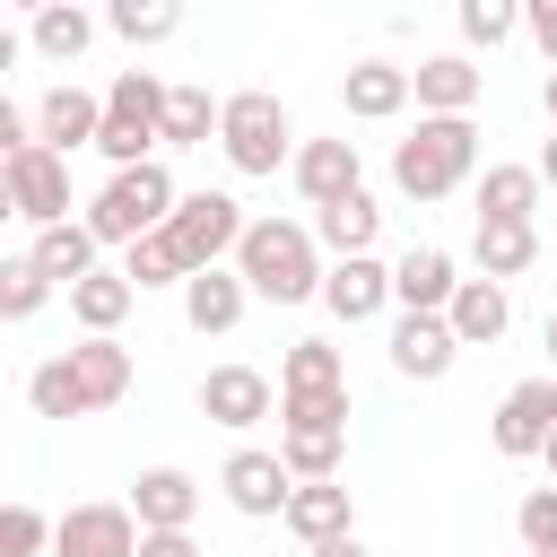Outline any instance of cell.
Returning <instances> with one entry per match:
<instances>
[{
  "mask_svg": "<svg viewBox=\"0 0 557 557\" xmlns=\"http://www.w3.org/2000/svg\"><path fill=\"white\" fill-rule=\"evenodd\" d=\"M226 261H235V278L261 305H313V287H322V244L296 218H244V235H235Z\"/></svg>",
  "mask_w": 557,
  "mask_h": 557,
  "instance_id": "1",
  "label": "cell"
},
{
  "mask_svg": "<svg viewBox=\"0 0 557 557\" xmlns=\"http://www.w3.org/2000/svg\"><path fill=\"white\" fill-rule=\"evenodd\" d=\"M479 174V122L470 113H418V131L392 148V191L400 200H453Z\"/></svg>",
  "mask_w": 557,
  "mask_h": 557,
  "instance_id": "2",
  "label": "cell"
},
{
  "mask_svg": "<svg viewBox=\"0 0 557 557\" xmlns=\"http://www.w3.org/2000/svg\"><path fill=\"white\" fill-rule=\"evenodd\" d=\"M218 157H226L244 183L278 174V165L296 157V122H287V104H278L270 87H235V96H218Z\"/></svg>",
  "mask_w": 557,
  "mask_h": 557,
  "instance_id": "3",
  "label": "cell"
},
{
  "mask_svg": "<svg viewBox=\"0 0 557 557\" xmlns=\"http://www.w3.org/2000/svg\"><path fill=\"white\" fill-rule=\"evenodd\" d=\"M174 165L165 157H139V165H113V183L87 200V235L96 244H131V235H148V226H165V209H174Z\"/></svg>",
  "mask_w": 557,
  "mask_h": 557,
  "instance_id": "4",
  "label": "cell"
},
{
  "mask_svg": "<svg viewBox=\"0 0 557 557\" xmlns=\"http://www.w3.org/2000/svg\"><path fill=\"white\" fill-rule=\"evenodd\" d=\"M157 122H165V78H157V70H122V78L104 87L96 157H104V165H139V157H157Z\"/></svg>",
  "mask_w": 557,
  "mask_h": 557,
  "instance_id": "5",
  "label": "cell"
},
{
  "mask_svg": "<svg viewBox=\"0 0 557 557\" xmlns=\"http://www.w3.org/2000/svg\"><path fill=\"white\" fill-rule=\"evenodd\" d=\"M235 235H244V200H235V191H174V209H165V244L183 252V270L226 261Z\"/></svg>",
  "mask_w": 557,
  "mask_h": 557,
  "instance_id": "6",
  "label": "cell"
},
{
  "mask_svg": "<svg viewBox=\"0 0 557 557\" xmlns=\"http://www.w3.org/2000/svg\"><path fill=\"white\" fill-rule=\"evenodd\" d=\"M322 305H331V322H383L392 313V261L383 252H331L322 261V287H313Z\"/></svg>",
  "mask_w": 557,
  "mask_h": 557,
  "instance_id": "7",
  "label": "cell"
},
{
  "mask_svg": "<svg viewBox=\"0 0 557 557\" xmlns=\"http://www.w3.org/2000/svg\"><path fill=\"white\" fill-rule=\"evenodd\" d=\"M548 426H557V374H531V383H513V392L496 400L487 444H496L505 461H531V453L548 444Z\"/></svg>",
  "mask_w": 557,
  "mask_h": 557,
  "instance_id": "8",
  "label": "cell"
},
{
  "mask_svg": "<svg viewBox=\"0 0 557 557\" xmlns=\"http://www.w3.org/2000/svg\"><path fill=\"white\" fill-rule=\"evenodd\" d=\"M0 174H9V200H17V218H26V226L70 218V157H61V148H44V139H35V148H17Z\"/></svg>",
  "mask_w": 557,
  "mask_h": 557,
  "instance_id": "9",
  "label": "cell"
},
{
  "mask_svg": "<svg viewBox=\"0 0 557 557\" xmlns=\"http://www.w3.org/2000/svg\"><path fill=\"white\" fill-rule=\"evenodd\" d=\"M270 409H278V383H270L261 366H209V374H200V418H209V426L244 435V426H261Z\"/></svg>",
  "mask_w": 557,
  "mask_h": 557,
  "instance_id": "10",
  "label": "cell"
},
{
  "mask_svg": "<svg viewBox=\"0 0 557 557\" xmlns=\"http://www.w3.org/2000/svg\"><path fill=\"white\" fill-rule=\"evenodd\" d=\"M287 461L278 453H261V444H235L226 453V470H218V496L244 513V522H278V505H287Z\"/></svg>",
  "mask_w": 557,
  "mask_h": 557,
  "instance_id": "11",
  "label": "cell"
},
{
  "mask_svg": "<svg viewBox=\"0 0 557 557\" xmlns=\"http://www.w3.org/2000/svg\"><path fill=\"white\" fill-rule=\"evenodd\" d=\"M131 548H139L131 505H70V513H52V557H131Z\"/></svg>",
  "mask_w": 557,
  "mask_h": 557,
  "instance_id": "12",
  "label": "cell"
},
{
  "mask_svg": "<svg viewBox=\"0 0 557 557\" xmlns=\"http://www.w3.org/2000/svg\"><path fill=\"white\" fill-rule=\"evenodd\" d=\"M479 96H487L479 52H426V61L409 70V104H418V113H470Z\"/></svg>",
  "mask_w": 557,
  "mask_h": 557,
  "instance_id": "13",
  "label": "cell"
},
{
  "mask_svg": "<svg viewBox=\"0 0 557 557\" xmlns=\"http://www.w3.org/2000/svg\"><path fill=\"white\" fill-rule=\"evenodd\" d=\"M453 357H461V339H453L444 313H392V374H409V383H444Z\"/></svg>",
  "mask_w": 557,
  "mask_h": 557,
  "instance_id": "14",
  "label": "cell"
},
{
  "mask_svg": "<svg viewBox=\"0 0 557 557\" xmlns=\"http://www.w3.org/2000/svg\"><path fill=\"white\" fill-rule=\"evenodd\" d=\"M131 522L139 531H191V513H200V479L191 470H174V461H157V470H139L131 479Z\"/></svg>",
  "mask_w": 557,
  "mask_h": 557,
  "instance_id": "15",
  "label": "cell"
},
{
  "mask_svg": "<svg viewBox=\"0 0 557 557\" xmlns=\"http://www.w3.org/2000/svg\"><path fill=\"white\" fill-rule=\"evenodd\" d=\"M287 183L322 209V200H339V191H357V183H366V157H357V139H296Z\"/></svg>",
  "mask_w": 557,
  "mask_h": 557,
  "instance_id": "16",
  "label": "cell"
},
{
  "mask_svg": "<svg viewBox=\"0 0 557 557\" xmlns=\"http://www.w3.org/2000/svg\"><path fill=\"white\" fill-rule=\"evenodd\" d=\"M244 305H252V287L235 278V261H209V270L183 278V322H191L200 339H226V331L244 322Z\"/></svg>",
  "mask_w": 557,
  "mask_h": 557,
  "instance_id": "17",
  "label": "cell"
},
{
  "mask_svg": "<svg viewBox=\"0 0 557 557\" xmlns=\"http://www.w3.org/2000/svg\"><path fill=\"white\" fill-rule=\"evenodd\" d=\"M444 322H453L461 348H496V339L513 331V296H505V278H453Z\"/></svg>",
  "mask_w": 557,
  "mask_h": 557,
  "instance_id": "18",
  "label": "cell"
},
{
  "mask_svg": "<svg viewBox=\"0 0 557 557\" xmlns=\"http://www.w3.org/2000/svg\"><path fill=\"white\" fill-rule=\"evenodd\" d=\"M26 113H35V139L70 157V148H96V122H104V96H87V87H70V78H61V87H44V96H35Z\"/></svg>",
  "mask_w": 557,
  "mask_h": 557,
  "instance_id": "19",
  "label": "cell"
},
{
  "mask_svg": "<svg viewBox=\"0 0 557 557\" xmlns=\"http://www.w3.org/2000/svg\"><path fill=\"white\" fill-rule=\"evenodd\" d=\"M453 278H461V261H453L444 244H409V252L392 261V313H444Z\"/></svg>",
  "mask_w": 557,
  "mask_h": 557,
  "instance_id": "20",
  "label": "cell"
},
{
  "mask_svg": "<svg viewBox=\"0 0 557 557\" xmlns=\"http://www.w3.org/2000/svg\"><path fill=\"white\" fill-rule=\"evenodd\" d=\"M278 522L313 548V540H331V531H357V496L339 487V470H331V479H296L287 505H278Z\"/></svg>",
  "mask_w": 557,
  "mask_h": 557,
  "instance_id": "21",
  "label": "cell"
},
{
  "mask_svg": "<svg viewBox=\"0 0 557 557\" xmlns=\"http://www.w3.org/2000/svg\"><path fill=\"white\" fill-rule=\"evenodd\" d=\"M470 261H479V278H522L531 261H540V218H479L470 226Z\"/></svg>",
  "mask_w": 557,
  "mask_h": 557,
  "instance_id": "22",
  "label": "cell"
},
{
  "mask_svg": "<svg viewBox=\"0 0 557 557\" xmlns=\"http://www.w3.org/2000/svg\"><path fill=\"white\" fill-rule=\"evenodd\" d=\"M339 104H348V122H392V113H409V70L400 61H348Z\"/></svg>",
  "mask_w": 557,
  "mask_h": 557,
  "instance_id": "23",
  "label": "cell"
},
{
  "mask_svg": "<svg viewBox=\"0 0 557 557\" xmlns=\"http://www.w3.org/2000/svg\"><path fill=\"white\" fill-rule=\"evenodd\" d=\"M374 235H383V200H374L366 183L313 209V244H322V252H374Z\"/></svg>",
  "mask_w": 557,
  "mask_h": 557,
  "instance_id": "24",
  "label": "cell"
},
{
  "mask_svg": "<svg viewBox=\"0 0 557 557\" xmlns=\"http://www.w3.org/2000/svg\"><path fill=\"white\" fill-rule=\"evenodd\" d=\"M96 26H104V17H96L87 0H44V9H35V26H26V52H44L52 70H70V61L96 44Z\"/></svg>",
  "mask_w": 557,
  "mask_h": 557,
  "instance_id": "25",
  "label": "cell"
},
{
  "mask_svg": "<svg viewBox=\"0 0 557 557\" xmlns=\"http://www.w3.org/2000/svg\"><path fill=\"white\" fill-rule=\"evenodd\" d=\"M26 252H35V270H44L52 287H70V278H87V270L104 261V244L87 235V218H52V226H35V244H26Z\"/></svg>",
  "mask_w": 557,
  "mask_h": 557,
  "instance_id": "26",
  "label": "cell"
},
{
  "mask_svg": "<svg viewBox=\"0 0 557 557\" xmlns=\"http://www.w3.org/2000/svg\"><path fill=\"white\" fill-rule=\"evenodd\" d=\"M540 191H548V183H540L531 165H505V157L470 174V209H479V218H540Z\"/></svg>",
  "mask_w": 557,
  "mask_h": 557,
  "instance_id": "27",
  "label": "cell"
},
{
  "mask_svg": "<svg viewBox=\"0 0 557 557\" xmlns=\"http://www.w3.org/2000/svg\"><path fill=\"white\" fill-rule=\"evenodd\" d=\"M131 305H139V287H131L122 270H104V261H96L87 278H70V322H78V331H122Z\"/></svg>",
  "mask_w": 557,
  "mask_h": 557,
  "instance_id": "28",
  "label": "cell"
},
{
  "mask_svg": "<svg viewBox=\"0 0 557 557\" xmlns=\"http://www.w3.org/2000/svg\"><path fill=\"white\" fill-rule=\"evenodd\" d=\"M70 366H78V392H87V409H113V400L131 392V348H122L113 331H87V339L70 348Z\"/></svg>",
  "mask_w": 557,
  "mask_h": 557,
  "instance_id": "29",
  "label": "cell"
},
{
  "mask_svg": "<svg viewBox=\"0 0 557 557\" xmlns=\"http://www.w3.org/2000/svg\"><path fill=\"white\" fill-rule=\"evenodd\" d=\"M209 139H218V96L209 87H165L157 148H209Z\"/></svg>",
  "mask_w": 557,
  "mask_h": 557,
  "instance_id": "30",
  "label": "cell"
},
{
  "mask_svg": "<svg viewBox=\"0 0 557 557\" xmlns=\"http://www.w3.org/2000/svg\"><path fill=\"white\" fill-rule=\"evenodd\" d=\"M278 461L287 479H331L348 461V426H278Z\"/></svg>",
  "mask_w": 557,
  "mask_h": 557,
  "instance_id": "31",
  "label": "cell"
},
{
  "mask_svg": "<svg viewBox=\"0 0 557 557\" xmlns=\"http://www.w3.org/2000/svg\"><path fill=\"white\" fill-rule=\"evenodd\" d=\"M104 26H113L122 44L157 52V44H174V35H183V0H104Z\"/></svg>",
  "mask_w": 557,
  "mask_h": 557,
  "instance_id": "32",
  "label": "cell"
},
{
  "mask_svg": "<svg viewBox=\"0 0 557 557\" xmlns=\"http://www.w3.org/2000/svg\"><path fill=\"white\" fill-rule=\"evenodd\" d=\"M26 409H35V418H96V409H87V392H78L70 348H61V357H44V366L26 374Z\"/></svg>",
  "mask_w": 557,
  "mask_h": 557,
  "instance_id": "33",
  "label": "cell"
},
{
  "mask_svg": "<svg viewBox=\"0 0 557 557\" xmlns=\"http://www.w3.org/2000/svg\"><path fill=\"white\" fill-rule=\"evenodd\" d=\"M122 278L148 296V287H183L191 270H183V252L165 244V226H148V235H131V244H122Z\"/></svg>",
  "mask_w": 557,
  "mask_h": 557,
  "instance_id": "34",
  "label": "cell"
},
{
  "mask_svg": "<svg viewBox=\"0 0 557 557\" xmlns=\"http://www.w3.org/2000/svg\"><path fill=\"white\" fill-rule=\"evenodd\" d=\"M278 392H348L339 348H331V339H296V348L278 357Z\"/></svg>",
  "mask_w": 557,
  "mask_h": 557,
  "instance_id": "35",
  "label": "cell"
},
{
  "mask_svg": "<svg viewBox=\"0 0 557 557\" xmlns=\"http://www.w3.org/2000/svg\"><path fill=\"white\" fill-rule=\"evenodd\" d=\"M61 287L35 270V252H0V322H35Z\"/></svg>",
  "mask_w": 557,
  "mask_h": 557,
  "instance_id": "36",
  "label": "cell"
},
{
  "mask_svg": "<svg viewBox=\"0 0 557 557\" xmlns=\"http://www.w3.org/2000/svg\"><path fill=\"white\" fill-rule=\"evenodd\" d=\"M461 52H496L505 35H522V0H453Z\"/></svg>",
  "mask_w": 557,
  "mask_h": 557,
  "instance_id": "37",
  "label": "cell"
},
{
  "mask_svg": "<svg viewBox=\"0 0 557 557\" xmlns=\"http://www.w3.org/2000/svg\"><path fill=\"white\" fill-rule=\"evenodd\" d=\"M52 548V513H35L26 496L0 505V557H44Z\"/></svg>",
  "mask_w": 557,
  "mask_h": 557,
  "instance_id": "38",
  "label": "cell"
},
{
  "mask_svg": "<svg viewBox=\"0 0 557 557\" xmlns=\"http://www.w3.org/2000/svg\"><path fill=\"white\" fill-rule=\"evenodd\" d=\"M278 426H348V392H278Z\"/></svg>",
  "mask_w": 557,
  "mask_h": 557,
  "instance_id": "39",
  "label": "cell"
},
{
  "mask_svg": "<svg viewBox=\"0 0 557 557\" xmlns=\"http://www.w3.org/2000/svg\"><path fill=\"white\" fill-rule=\"evenodd\" d=\"M513 531H522V548H540V540H557V479H548V487H531V496L513 505Z\"/></svg>",
  "mask_w": 557,
  "mask_h": 557,
  "instance_id": "40",
  "label": "cell"
},
{
  "mask_svg": "<svg viewBox=\"0 0 557 557\" xmlns=\"http://www.w3.org/2000/svg\"><path fill=\"white\" fill-rule=\"evenodd\" d=\"M522 35L540 44V61L557 70V0H522Z\"/></svg>",
  "mask_w": 557,
  "mask_h": 557,
  "instance_id": "41",
  "label": "cell"
},
{
  "mask_svg": "<svg viewBox=\"0 0 557 557\" xmlns=\"http://www.w3.org/2000/svg\"><path fill=\"white\" fill-rule=\"evenodd\" d=\"M17 148H35V113H26V104H9V96H0V165H9V157H17Z\"/></svg>",
  "mask_w": 557,
  "mask_h": 557,
  "instance_id": "42",
  "label": "cell"
},
{
  "mask_svg": "<svg viewBox=\"0 0 557 557\" xmlns=\"http://www.w3.org/2000/svg\"><path fill=\"white\" fill-rule=\"evenodd\" d=\"M131 557H200V540H191V531H139Z\"/></svg>",
  "mask_w": 557,
  "mask_h": 557,
  "instance_id": "43",
  "label": "cell"
},
{
  "mask_svg": "<svg viewBox=\"0 0 557 557\" xmlns=\"http://www.w3.org/2000/svg\"><path fill=\"white\" fill-rule=\"evenodd\" d=\"M305 557H366V540H357V531H331V540H313Z\"/></svg>",
  "mask_w": 557,
  "mask_h": 557,
  "instance_id": "44",
  "label": "cell"
},
{
  "mask_svg": "<svg viewBox=\"0 0 557 557\" xmlns=\"http://www.w3.org/2000/svg\"><path fill=\"white\" fill-rule=\"evenodd\" d=\"M531 174H540V183H548V191H557V131H548V139H540V157H531Z\"/></svg>",
  "mask_w": 557,
  "mask_h": 557,
  "instance_id": "45",
  "label": "cell"
},
{
  "mask_svg": "<svg viewBox=\"0 0 557 557\" xmlns=\"http://www.w3.org/2000/svg\"><path fill=\"white\" fill-rule=\"evenodd\" d=\"M17 61H26V35H17V26H0V78H9Z\"/></svg>",
  "mask_w": 557,
  "mask_h": 557,
  "instance_id": "46",
  "label": "cell"
},
{
  "mask_svg": "<svg viewBox=\"0 0 557 557\" xmlns=\"http://www.w3.org/2000/svg\"><path fill=\"white\" fill-rule=\"evenodd\" d=\"M540 113H548V131H557V70L540 78Z\"/></svg>",
  "mask_w": 557,
  "mask_h": 557,
  "instance_id": "47",
  "label": "cell"
},
{
  "mask_svg": "<svg viewBox=\"0 0 557 557\" xmlns=\"http://www.w3.org/2000/svg\"><path fill=\"white\" fill-rule=\"evenodd\" d=\"M531 461H540V470H548V479H557V426H548V444H540V453H531Z\"/></svg>",
  "mask_w": 557,
  "mask_h": 557,
  "instance_id": "48",
  "label": "cell"
},
{
  "mask_svg": "<svg viewBox=\"0 0 557 557\" xmlns=\"http://www.w3.org/2000/svg\"><path fill=\"white\" fill-rule=\"evenodd\" d=\"M9 218H17V200H9V174H0V226H9Z\"/></svg>",
  "mask_w": 557,
  "mask_h": 557,
  "instance_id": "49",
  "label": "cell"
},
{
  "mask_svg": "<svg viewBox=\"0 0 557 557\" xmlns=\"http://www.w3.org/2000/svg\"><path fill=\"white\" fill-rule=\"evenodd\" d=\"M548 357H557V313H548Z\"/></svg>",
  "mask_w": 557,
  "mask_h": 557,
  "instance_id": "50",
  "label": "cell"
},
{
  "mask_svg": "<svg viewBox=\"0 0 557 557\" xmlns=\"http://www.w3.org/2000/svg\"><path fill=\"white\" fill-rule=\"evenodd\" d=\"M9 9H26V17H35V9H44V0H9Z\"/></svg>",
  "mask_w": 557,
  "mask_h": 557,
  "instance_id": "51",
  "label": "cell"
},
{
  "mask_svg": "<svg viewBox=\"0 0 557 557\" xmlns=\"http://www.w3.org/2000/svg\"><path fill=\"white\" fill-rule=\"evenodd\" d=\"M531 557H557V540H540V548H531Z\"/></svg>",
  "mask_w": 557,
  "mask_h": 557,
  "instance_id": "52",
  "label": "cell"
}]
</instances>
